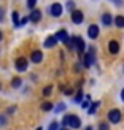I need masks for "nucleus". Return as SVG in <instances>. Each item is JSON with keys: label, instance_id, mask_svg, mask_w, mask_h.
I'll list each match as a JSON object with an SVG mask.
<instances>
[{"label": "nucleus", "instance_id": "obj_30", "mask_svg": "<svg viewBox=\"0 0 124 130\" xmlns=\"http://www.w3.org/2000/svg\"><path fill=\"white\" fill-rule=\"evenodd\" d=\"M5 124V116H0V125Z\"/></svg>", "mask_w": 124, "mask_h": 130}, {"label": "nucleus", "instance_id": "obj_31", "mask_svg": "<svg viewBox=\"0 0 124 130\" xmlns=\"http://www.w3.org/2000/svg\"><path fill=\"white\" fill-rule=\"evenodd\" d=\"M3 21V10H0V22Z\"/></svg>", "mask_w": 124, "mask_h": 130}, {"label": "nucleus", "instance_id": "obj_26", "mask_svg": "<svg viewBox=\"0 0 124 130\" xmlns=\"http://www.w3.org/2000/svg\"><path fill=\"white\" fill-rule=\"evenodd\" d=\"M27 21H29V16H27V18H22L21 21H19V27H22V25H25V24H27Z\"/></svg>", "mask_w": 124, "mask_h": 130}, {"label": "nucleus", "instance_id": "obj_19", "mask_svg": "<svg viewBox=\"0 0 124 130\" xmlns=\"http://www.w3.org/2000/svg\"><path fill=\"white\" fill-rule=\"evenodd\" d=\"M42 109L43 111H51V109H53V103L51 102H43L42 103Z\"/></svg>", "mask_w": 124, "mask_h": 130}, {"label": "nucleus", "instance_id": "obj_7", "mask_svg": "<svg viewBox=\"0 0 124 130\" xmlns=\"http://www.w3.org/2000/svg\"><path fill=\"white\" fill-rule=\"evenodd\" d=\"M99 32H100L99 25H95V24H91L89 27H88V37L91 38V40H95V38L99 37Z\"/></svg>", "mask_w": 124, "mask_h": 130}, {"label": "nucleus", "instance_id": "obj_36", "mask_svg": "<svg viewBox=\"0 0 124 130\" xmlns=\"http://www.w3.org/2000/svg\"><path fill=\"white\" fill-rule=\"evenodd\" d=\"M61 130H68V128H65V127H62V128H61Z\"/></svg>", "mask_w": 124, "mask_h": 130}, {"label": "nucleus", "instance_id": "obj_3", "mask_svg": "<svg viewBox=\"0 0 124 130\" xmlns=\"http://www.w3.org/2000/svg\"><path fill=\"white\" fill-rule=\"evenodd\" d=\"M15 65H16V70L18 71H25V70H27V67H29V60L25 59L24 56H21V57H18V59H16Z\"/></svg>", "mask_w": 124, "mask_h": 130}, {"label": "nucleus", "instance_id": "obj_10", "mask_svg": "<svg viewBox=\"0 0 124 130\" xmlns=\"http://www.w3.org/2000/svg\"><path fill=\"white\" fill-rule=\"evenodd\" d=\"M40 19H42V11L40 10H32L30 16H29V21H32L34 24H37V22H40Z\"/></svg>", "mask_w": 124, "mask_h": 130}, {"label": "nucleus", "instance_id": "obj_22", "mask_svg": "<svg viewBox=\"0 0 124 130\" xmlns=\"http://www.w3.org/2000/svg\"><path fill=\"white\" fill-rule=\"evenodd\" d=\"M83 99V90H78V94L75 95V103H80Z\"/></svg>", "mask_w": 124, "mask_h": 130}, {"label": "nucleus", "instance_id": "obj_9", "mask_svg": "<svg viewBox=\"0 0 124 130\" xmlns=\"http://www.w3.org/2000/svg\"><path fill=\"white\" fill-rule=\"evenodd\" d=\"M108 53L110 54H113V56H116L119 53V43L116 41V40H112L108 43Z\"/></svg>", "mask_w": 124, "mask_h": 130}, {"label": "nucleus", "instance_id": "obj_25", "mask_svg": "<svg viewBox=\"0 0 124 130\" xmlns=\"http://www.w3.org/2000/svg\"><path fill=\"white\" fill-rule=\"evenodd\" d=\"M57 127H59V124H57L56 121H53V122L49 124V130H57Z\"/></svg>", "mask_w": 124, "mask_h": 130}, {"label": "nucleus", "instance_id": "obj_23", "mask_svg": "<svg viewBox=\"0 0 124 130\" xmlns=\"http://www.w3.org/2000/svg\"><path fill=\"white\" fill-rule=\"evenodd\" d=\"M35 5H37V0H27V6H29V8L34 10V8H35Z\"/></svg>", "mask_w": 124, "mask_h": 130}, {"label": "nucleus", "instance_id": "obj_2", "mask_svg": "<svg viewBox=\"0 0 124 130\" xmlns=\"http://www.w3.org/2000/svg\"><path fill=\"white\" fill-rule=\"evenodd\" d=\"M108 121L112 122V124H118V122L121 121V111L119 109H116V108L110 109L108 111Z\"/></svg>", "mask_w": 124, "mask_h": 130}, {"label": "nucleus", "instance_id": "obj_6", "mask_svg": "<svg viewBox=\"0 0 124 130\" xmlns=\"http://www.w3.org/2000/svg\"><path fill=\"white\" fill-rule=\"evenodd\" d=\"M73 41H75V49H76V53L81 56V54L84 53V48H86V44H84L83 38H81V37H73Z\"/></svg>", "mask_w": 124, "mask_h": 130}, {"label": "nucleus", "instance_id": "obj_15", "mask_svg": "<svg viewBox=\"0 0 124 130\" xmlns=\"http://www.w3.org/2000/svg\"><path fill=\"white\" fill-rule=\"evenodd\" d=\"M115 25H116V27H118V29H124V16H116L115 18Z\"/></svg>", "mask_w": 124, "mask_h": 130}, {"label": "nucleus", "instance_id": "obj_13", "mask_svg": "<svg viewBox=\"0 0 124 130\" xmlns=\"http://www.w3.org/2000/svg\"><path fill=\"white\" fill-rule=\"evenodd\" d=\"M30 59H32L34 63H40L43 60V53H42V51H34L32 56H30Z\"/></svg>", "mask_w": 124, "mask_h": 130}, {"label": "nucleus", "instance_id": "obj_16", "mask_svg": "<svg viewBox=\"0 0 124 130\" xmlns=\"http://www.w3.org/2000/svg\"><path fill=\"white\" fill-rule=\"evenodd\" d=\"M21 84H22V79H21L19 76L13 78V81H11V87H13V89H19V87H21Z\"/></svg>", "mask_w": 124, "mask_h": 130}, {"label": "nucleus", "instance_id": "obj_14", "mask_svg": "<svg viewBox=\"0 0 124 130\" xmlns=\"http://www.w3.org/2000/svg\"><path fill=\"white\" fill-rule=\"evenodd\" d=\"M56 43H57L56 37H54V35H51V37H48L46 40H45V48H53Z\"/></svg>", "mask_w": 124, "mask_h": 130}, {"label": "nucleus", "instance_id": "obj_33", "mask_svg": "<svg viewBox=\"0 0 124 130\" xmlns=\"http://www.w3.org/2000/svg\"><path fill=\"white\" fill-rule=\"evenodd\" d=\"M121 100H122V102H124V89H122V90H121Z\"/></svg>", "mask_w": 124, "mask_h": 130}, {"label": "nucleus", "instance_id": "obj_24", "mask_svg": "<svg viewBox=\"0 0 124 130\" xmlns=\"http://www.w3.org/2000/svg\"><path fill=\"white\" fill-rule=\"evenodd\" d=\"M99 130H110L108 124H107V122H100V124H99Z\"/></svg>", "mask_w": 124, "mask_h": 130}, {"label": "nucleus", "instance_id": "obj_37", "mask_svg": "<svg viewBox=\"0 0 124 130\" xmlns=\"http://www.w3.org/2000/svg\"><path fill=\"white\" fill-rule=\"evenodd\" d=\"M37 130H42V127H38V128H37Z\"/></svg>", "mask_w": 124, "mask_h": 130}, {"label": "nucleus", "instance_id": "obj_1", "mask_svg": "<svg viewBox=\"0 0 124 130\" xmlns=\"http://www.w3.org/2000/svg\"><path fill=\"white\" fill-rule=\"evenodd\" d=\"M62 11H64V6L61 5V3H53L49 6V14L53 16V18H59V16H62Z\"/></svg>", "mask_w": 124, "mask_h": 130}, {"label": "nucleus", "instance_id": "obj_8", "mask_svg": "<svg viewBox=\"0 0 124 130\" xmlns=\"http://www.w3.org/2000/svg\"><path fill=\"white\" fill-rule=\"evenodd\" d=\"M83 19H84V14L80 10H73V11H72V21H73L75 24H81Z\"/></svg>", "mask_w": 124, "mask_h": 130}, {"label": "nucleus", "instance_id": "obj_34", "mask_svg": "<svg viewBox=\"0 0 124 130\" xmlns=\"http://www.w3.org/2000/svg\"><path fill=\"white\" fill-rule=\"evenodd\" d=\"M2 38H3V35H2V32H0V41H2Z\"/></svg>", "mask_w": 124, "mask_h": 130}, {"label": "nucleus", "instance_id": "obj_11", "mask_svg": "<svg viewBox=\"0 0 124 130\" xmlns=\"http://www.w3.org/2000/svg\"><path fill=\"white\" fill-rule=\"evenodd\" d=\"M54 37H56L57 41H62V43H65V41L68 40V34H67V30H65V29H61Z\"/></svg>", "mask_w": 124, "mask_h": 130}, {"label": "nucleus", "instance_id": "obj_21", "mask_svg": "<svg viewBox=\"0 0 124 130\" xmlns=\"http://www.w3.org/2000/svg\"><path fill=\"white\" fill-rule=\"evenodd\" d=\"M51 92H53V87H51V86H46V87L43 89V95H45V97H49Z\"/></svg>", "mask_w": 124, "mask_h": 130}, {"label": "nucleus", "instance_id": "obj_27", "mask_svg": "<svg viewBox=\"0 0 124 130\" xmlns=\"http://www.w3.org/2000/svg\"><path fill=\"white\" fill-rule=\"evenodd\" d=\"M68 125V114L64 118V121H62V127H67Z\"/></svg>", "mask_w": 124, "mask_h": 130}, {"label": "nucleus", "instance_id": "obj_12", "mask_svg": "<svg viewBox=\"0 0 124 130\" xmlns=\"http://www.w3.org/2000/svg\"><path fill=\"white\" fill-rule=\"evenodd\" d=\"M102 24L105 25V27H110V25L113 24V16L110 14V13H103L102 14Z\"/></svg>", "mask_w": 124, "mask_h": 130}, {"label": "nucleus", "instance_id": "obj_35", "mask_svg": "<svg viewBox=\"0 0 124 130\" xmlns=\"http://www.w3.org/2000/svg\"><path fill=\"white\" fill-rule=\"evenodd\" d=\"M86 130H92V127H86Z\"/></svg>", "mask_w": 124, "mask_h": 130}, {"label": "nucleus", "instance_id": "obj_28", "mask_svg": "<svg viewBox=\"0 0 124 130\" xmlns=\"http://www.w3.org/2000/svg\"><path fill=\"white\" fill-rule=\"evenodd\" d=\"M67 8H68L70 11H73V10H75V5H73V2H68V3H67Z\"/></svg>", "mask_w": 124, "mask_h": 130}, {"label": "nucleus", "instance_id": "obj_17", "mask_svg": "<svg viewBox=\"0 0 124 130\" xmlns=\"http://www.w3.org/2000/svg\"><path fill=\"white\" fill-rule=\"evenodd\" d=\"M99 106H100V102H92V103L89 105V108H88V113H89V114H94L95 109L99 108Z\"/></svg>", "mask_w": 124, "mask_h": 130}, {"label": "nucleus", "instance_id": "obj_18", "mask_svg": "<svg viewBox=\"0 0 124 130\" xmlns=\"http://www.w3.org/2000/svg\"><path fill=\"white\" fill-rule=\"evenodd\" d=\"M11 18H13V24H15V27H19V13L18 11H13L11 13Z\"/></svg>", "mask_w": 124, "mask_h": 130}, {"label": "nucleus", "instance_id": "obj_4", "mask_svg": "<svg viewBox=\"0 0 124 130\" xmlns=\"http://www.w3.org/2000/svg\"><path fill=\"white\" fill-rule=\"evenodd\" d=\"M94 62H95V54H94V49L91 48L89 53L84 56V62L83 63H84V67H86V68H89V67H92V65H94Z\"/></svg>", "mask_w": 124, "mask_h": 130}, {"label": "nucleus", "instance_id": "obj_20", "mask_svg": "<svg viewBox=\"0 0 124 130\" xmlns=\"http://www.w3.org/2000/svg\"><path fill=\"white\" fill-rule=\"evenodd\" d=\"M89 105H91V97L88 95L86 99H84V102L81 103V108H83V109H88V108H89Z\"/></svg>", "mask_w": 124, "mask_h": 130}, {"label": "nucleus", "instance_id": "obj_5", "mask_svg": "<svg viewBox=\"0 0 124 130\" xmlns=\"http://www.w3.org/2000/svg\"><path fill=\"white\" fill-rule=\"evenodd\" d=\"M68 127L70 128H80L81 127V119L76 114H68Z\"/></svg>", "mask_w": 124, "mask_h": 130}, {"label": "nucleus", "instance_id": "obj_32", "mask_svg": "<svg viewBox=\"0 0 124 130\" xmlns=\"http://www.w3.org/2000/svg\"><path fill=\"white\" fill-rule=\"evenodd\" d=\"M113 2H115L116 5H118V6H121V0H113Z\"/></svg>", "mask_w": 124, "mask_h": 130}, {"label": "nucleus", "instance_id": "obj_29", "mask_svg": "<svg viewBox=\"0 0 124 130\" xmlns=\"http://www.w3.org/2000/svg\"><path fill=\"white\" fill-rule=\"evenodd\" d=\"M64 109H65V105L62 103V105H59V106L56 108V111H64Z\"/></svg>", "mask_w": 124, "mask_h": 130}]
</instances>
